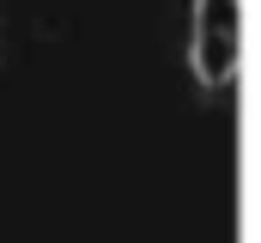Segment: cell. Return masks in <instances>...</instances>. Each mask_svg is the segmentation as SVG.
I'll return each instance as SVG.
<instances>
[]
</instances>
